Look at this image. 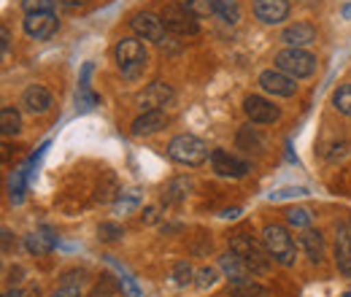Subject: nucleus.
<instances>
[{
  "instance_id": "nucleus-22",
  "label": "nucleus",
  "mask_w": 351,
  "mask_h": 297,
  "mask_svg": "<svg viewBox=\"0 0 351 297\" xmlns=\"http://www.w3.org/2000/svg\"><path fill=\"white\" fill-rule=\"evenodd\" d=\"M25 246H27L30 254H46V252L54 249V238L51 235H41V233H30L25 238Z\"/></svg>"
},
{
  "instance_id": "nucleus-39",
  "label": "nucleus",
  "mask_w": 351,
  "mask_h": 297,
  "mask_svg": "<svg viewBox=\"0 0 351 297\" xmlns=\"http://www.w3.org/2000/svg\"><path fill=\"white\" fill-rule=\"evenodd\" d=\"M146 222H157V209H146Z\"/></svg>"
},
{
  "instance_id": "nucleus-25",
  "label": "nucleus",
  "mask_w": 351,
  "mask_h": 297,
  "mask_svg": "<svg viewBox=\"0 0 351 297\" xmlns=\"http://www.w3.org/2000/svg\"><path fill=\"white\" fill-rule=\"evenodd\" d=\"M122 235H125V230H122V224H117V222H103V224L97 227V238L106 241V243L119 241Z\"/></svg>"
},
{
  "instance_id": "nucleus-20",
  "label": "nucleus",
  "mask_w": 351,
  "mask_h": 297,
  "mask_svg": "<svg viewBox=\"0 0 351 297\" xmlns=\"http://www.w3.org/2000/svg\"><path fill=\"white\" fill-rule=\"evenodd\" d=\"M214 14L219 16L221 22H227V25H238L241 5H238V0H214Z\"/></svg>"
},
{
  "instance_id": "nucleus-34",
  "label": "nucleus",
  "mask_w": 351,
  "mask_h": 297,
  "mask_svg": "<svg viewBox=\"0 0 351 297\" xmlns=\"http://www.w3.org/2000/svg\"><path fill=\"white\" fill-rule=\"evenodd\" d=\"M117 268H119V265H117ZM119 273H122V287H125V292H128L130 297H143L141 295V289H138V284L132 281L130 273H128V270H122V268H119Z\"/></svg>"
},
{
  "instance_id": "nucleus-32",
  "label": "nucleus",
  "mask_w": 351,
  "mask_h": 297,
  "mask_svg": "<svg viewBox=\"0 0 351 297\" xmlns=\"http://www.w3.org/2000/svg\"><path fill=\"white\" fill-rule=\"evenodd\" d=\"M195 278H197L195 284H197L200 289H208V287H214V284H217V270H214V268H200Z\"/></svg>"
},
{
  "instance_id": "nucleus-35",
  "label": "nucleus",
  "mask_w": 351,
  "mask_h": 297,
  "mask_svg": "<svg viewBox=\"0 0 351 297\" xmlns=\"http://www.w3.org/2000/svg\"><path fill=\"white\" fill-rule=\"evenodd\" d=\"M51 297H82V289L76 284H65V287H60Z\"/></svg>"
},
{
  "instance_id": "nucleus-23",
  "label": "nucleus",
  "mask_w": 351,
  "mask_h": 297,
  "mask_svg": "<svg viewBox=\"0 0 351 297\" xmlns=\"http://www.w3.org/2000/svg\"><path fill=\"white\" fill-rule=\"evenodd\" d=\"M332 106H335V111H341L343 117H351V84L338 86V92L332 95Z\"/></svg>"
},
{
  "instance_id": "nucleus-30",
  "label": "nucleus",
  "mask_w": 351,
  "mask_h": 297,
  "mask_svg": "<svg viewBox=\"0 0 351 297\" xmlns=\"http://www.w3.org/2000/svg\"><path fill=\"white\" fill-rule=\"evenodd\" d=\"M192 268L186 265V262H178L173 268V281L178 284V287H186V284H192Z\"/></svg>"
},
{
  "instance_id": "nucleus-10",
  "label": "nucleus",
  "mask_w": 351,
  "mask_h": 297,
  "mask_svg": "<svg viewBox=\"0 0 351 297\" xmlns=\"http://www.w3.org/2000/svg\"><path fill=\"white\" fill-rule=\"evenodd\" d=\"M211 165L214 170L224 176V178H243L246 173H249V163L246 160H241V157H235V154H230V152H224V149H214L211 152Z\"/></svg>"
},
{
  "instance_id": "nucleus-33",
  "label": "nucleus",
  "mask_w": 351,
  "mask_h": 297,
  "mask_svg": "<svg viewBox=\"0 0 351 297\" xmlns=\"http://www.w3.org/2000/svg\"><path fill=\"white\" fill-rule=\"evenodd\" d=\"M54 0H22L25 14H38V11H51Z\"/></svg>"
},
{
  "instance_id": "nucleus-5",
  "label": "nucleus",
  "mask_w": 351,
  "mask_h": 297,
  "mask_svg": "<svg viewBox=\"0 0 351 297\" xmlns=\"http://www.w3.org/2000/svg\"><path fill=\"white\" fill-rule=\"evenodd\" d=\"M114 57H117L119 71L132 79L146 65V46L141 41H135V38H122V41L114 46Z\"/></svg>"
},
{
  "instance_id": "nucleus-18",
  "label": "nucleus",
  "mask_w": 351,
  "mask_h": 297,
  "mask_svg": "<svg viewBox=\"0 0 351 297\" xmlns=\"http://www.w3.org/2000/svg\"><path fill=\"white\" fill-rule=\"evenodd\" d=\"M219 268L224 270V276H227L232 284H243V281H249V268L243 265V259L235 254V252L221 254Z\"/></svg>"
},
{
  "instance_id": "nucleus-16",
  "label": "nucleus",
  "mask_w": 351,
  "mask_h": 297,
  "mask_svg": "<svg viewBox=\"0 0 351 297\" xmlns=\"http://www.w3.org/2000/svg\"><path fill=\"white\" fill-rule=\"evenodd\" d=\"M22 106H25L30 114H44V111H49V106H51V95H49L46 86L30 84L25 89V95H22Z\"/></svg>"
},
{
  "instance_id": "nucleus-8",
  "label": "nucleus",
  "mask_w": 351,
  "mask_h": 297,
  "mask_svg": "<svg viewBox=\"0 0 351 297\" xmlns=\"http://www.w3.org/2000/svg\"><path fill=\"white\" fill-rule=\"evenodd\" d=\"M243 114H246L254 125H273V122H278L281 108L273 106L270 100L260 97V95H249V97L243 100Z\"/></svg>"
},
{
  "instance_id": "nucleus-36",
  "label": "nucleus",
  "mask_w": 351,
  "mask_h": 297,
  "mask_svg": "<svg viewBox=\"0 0 351 297\" xmlns=\"http://www.w3.org/2000/svg\"><path fill=\"white\" fill-rule=\"evenodd\" d=\"M0 36H3V54H8V41H11V36H8V27H3V30H0Z\"/></svg>"
},
{
  "instance_id": "nucleus-11",
  "label": "nucleus",
  "mask_w": 351,
  "mask_h": 297,
  "mask_svg": "<svg viewBox=\"0 0 351 297\" xmlns=\"http://www.w3.org/2000/svg\"><path fill=\"white\" fill-rule=\"evenodd\" d=\"M171 97H173L171 84H165V82H154V84H149L141 95H138V106H141L143 114H146V111H162V108L168 106Z\"/></svg>"
},
{
  "instance_id": "nucleus-43",
  "label": "nucleus",
  "mask_w": 351,
  "mask_h": 297,
  "mask_svg": "<svg viewBox=\"0 0 351 297\" xmlns=\"http://www.w3.org/2000/svg\"><path fill=\"white\" fill-rule=\"evenodd\" d=\"M343 297H351V292H349V295H343Z\"/></svg>"
},
{
  "instance_id": "nucleus-2",
  "label": "nucleus",
  "mask_w": 351,
  "mask_h": 297,
  "mask_svg": "<svg viewBox=\"0 0 351 297\" xmlns=\"http://www.w3.org/2000/svg\"><path fill=\"white\" fill-rule=\"evenodd\" d=\"M168 157L173 163L197 168V165H203L208 160V146L200 138H195L189 132H181V135H176L173 141L168 143Z\"/></svg>"
},
{
  "instance_id": "nucleus-27",
  "label": "nucleus",
  "mask_w": 351,
  "mask_h": 297,
  "mask_svg": "<svg viewBox=\"0 0 351 297\" xmlns=\"http://www.w3.org/2000/svg\"><path fill=\"white\" fill-rule=\"evenodd\" d=\"M311 219H313V213L308 211V209H289V211H287V222H289L292 227H308Z\"/></svg>"
},
{
  "instance_id": "nucleus-14",
  "label": "nucleus",
  "mask_w": 351,
  "mask_h": 297,
  "mask_svg": "<svg viewBox=\"0 0 351 297\" xmlns=\"http://www.w3.org/2000/svg\"><path fill=\"white\" fill-rule=\"evenodd\" d=\"M281 41L287 43V46L303 49V46H308V43L316 41V27H313L311 22H295V25L284 27V33H281Z\"/></svg>"
},
{
  "instance_id": "nucleus-4",
  "label": "nucleus",
  "mask_w": 351,
  "mask_h": 297,
  "mask_svg": "<svg viewBox=\"0 0 351 297\" xmlns=\"http://www.w3.org/2000/svg\"><path fill=\"white\" fill-rule=\"evenodd\" d=\"M276 68L289 73L292 79H306L316 71V57L306 51V49H295V46H287L284 51L276 54Z\"/></svg>"
},
{
  "instance_id": "nucleus-3",
  "label": "nucleus",
  "mask_w": 351,
  "mask_h": 297,
  "mask_svg": "<svg viewBox=\"0 0 351 297\" xmlns=\"http://www.w3.org/2000/svg\"><path fill=\"white\" fill-rule=\"evenodd\" d=\"M230 252H235V254L243 259V265L249 268V273H267V268H270L267 249L260 246L252 235H243V233L232 235L230 238Z\"/></svg>"
},
{
  "instance_id": "nucleus-17",
  "label": "nucleus",
  "mask_w": 351,
  "mask_h": 297,
  "mask_svg": "<svg viewBox=\"0 0 351 297\" xmlns=\"http://www.w3.org/2000/svg\"><path fill=\"white\" fill-rule=\"evenodd\" d=\"M165 122H168L165 111H146V114H141V117L132 122L130 132L135 135V138H141V135H152V132H157L160 128H165Z\"/></svg>"
},
{
  "instance_id": "nucleus-37",
  "label": "nucleus",
  "mask_w": 351,
  "mask_h": 297,
  "mask_svg": "<svg viewBox=\"0 0 351 297\" xmlns=\"http://www.w3.org/2000/svg\"><path fill=\"white\" fill-rule=\"evenodd\" d=\"M62 5H68V8H79V5H84L87 0H60Z\"/></svg>"
},
{
  "instance_id": "nucleus-31",
  "label": "nucleus",
  "mask_w": 351,
  "mask_h": 297,
  "mask_svg": "<svg viewBox=\"0 0 351 297\" xmlns=\"http://www.w3.org/2000/svg\"><path fill=\"white\" fill-rule=\"evenodd\" d=\"M306 195H308L306 187H287V189L270 192V200H289V198H306Z\"/></svg>"
},
{
  "instance_id": "nucleus-40",
  "label": "nucleus",
  "mask_w": 351,
  "mask_h": 297,
  "mask_svg": "<svg viewBox=\"0 0 351 297\" xmlns=\"http://www.w3.org/2000/svg\"><path fill=\"white\" fill-rule=\"evenodd\" d=\"M3 297H22V289H8V292H3Z\"/></svg>"
},
{
  "instance_id": "nucleus-6",
  "label": "nucleus",
  "mask_w": 351,
  "mask_h": 297,
  "mask_svg": "<svg viewBox=\"0 0 351 297\" xmlns=\"http://www.w3.org/2000/svg\"><path fill=\"white\" fill-rule=\"evenodd\" d=\"M162 25L176 36H195L197 33V16L184 3H168L160 14Z\"/></svg>"
},
{
  "instance_id": "nucleus-1",
  "label": "nucleus",
  "mask_w": 351,
  "mask_h": 297,
  "mask_svg": "<svg viewBox=\"0 0 351 297\" xmlns=\"http://www.w3.org/2000/svg\"><path fill=\"white\" fill-rule=\"evenodd\" d=\"M263 246L267 249L270 259H276V262L284 265V268L295 265V259H298L295 241H292V235L287 233V227H281V224H267V227H265Z\"/></svg>"
},
{
  "instance_id": "nucleus-41",
  "label": "nucleus",
  "mask_w": 351,
  "mask_h": 297,
  "mask_svg": "<svg viewBox=\"0 0 351 297\" xmlns=\"http://www.w3.org/2000/svg\"><path fill=\"white\" fill-rule=\"evenodd\" d=\"M343 16H351V5H346V8H343Z\"/></svg>"
},
{
  "instance_id": "nucleus-13",
  "label": "nucleus",
  "mask_w": 351,
  "mask_h": 297,
  "mask_svg": "<svg viewBox=\"0 0 351 297\" xmlns=\"http://www.w3.org/2000/svg\"><path fill=\"white\" fill-rule=\"evenodd\" d=\"M254 16L263 25H281L289 16L287 0H254Z\"/></svg>"
},
{
  "instance_id": "nucleus-42",
  "label": "nucleus",
  "mask_w": 351,
  "mask_h": 297,
  "mask_svg": "<svg viewBox=\"0 0 351 297\" xmlns=\"http://www.w3.org/2000/svg\"><path fill=\"white\" fill-rule=\"evenodd\" d=\"M349 230H351V219H349Z\"/></svg>"
},
{
  "instance_id": "nucleus-9",
  "label": "nucleus",
  "mask_w": 351,
  "mask_h": 297,
  "mask_svg": "<svg viewBox=\"0 0 351 297\" xmlns=\"http://www.w3.org/2000/svg\"><path fill=\"white\" fill-rule=\"evenodd\" d=\"M22 27H25V33H27L30 38H36V41H46V38H51V36L57 33L60 22H57L54 11H38V14H27Z\"/></svg>"
},
{
  "instance_id": "nucleus-26",
  "label": "nucleus",
  "mask_w": 351,
  "mask_h": 297,
  "mask_svg": "<svg viewBox=\"0 0 351 297\" xmlns=\"http://www.w3.org/2000/svg\"><path fill=\"white\" fill-rule=\"evenodd\" d=\"M232 297H267V289L260 287V284H254V281L249 278V281H243V284H235Z\"/></svg>"
},
{
  "instance_id": "nucleus-38",
  "label": "nucleus",
  "mask_w": 351,
  "mask_h": 297,
  "mask_svg": "<svg viewBox=\"0 0 351 297\" xmlns=\"http://www.w3.org/2000/svg\"><path fill=\"white\" fill-rule=\"evenodd\" d=\"M238 213H241V209H224V211H221V216H224V219H235Z\"/></svg>"
},
{
  "instance_id": "nucleus-7",
  "label": "nucleus",
  "mask_w": 351,
  "mask_h": 297,
  "mask_svg": "<svg viewBox=\"0 0 351 297\" xmlns=\"http://www.w3.org/2000/svg\"><path fill=\"white\" fill-rule=\"evenodd\" d=\"M130 27L143 38V41H152V43H165V25L157 14H149V11H138L132 14L130 19Z\"/></svg>"
},
{
  "instance_id": "nucleus-28",
  "label": "nucleus",
  "mask_w": 351,
  "mask_h": 297,
  "mask_svg": "<svg viewBox=\"0 0 351 297\" xmlns=\"http://www.w3.org/2000/svg\"><path fill=\"white\" fill-rule=\"evenodd\" d=\"M184 5H186L197 19L214 14V0H184Z\"/></svg>"
},
{
  "instance_id": "nucleus-29",
  "label": "nucleus",
  "mask_w": 351,
  "mask_h": 297,
  "mask_svg": "<svg viewBox=\"0 0 351 297\" xmlns=\"http://www.w3.org/2000/svg\"><path fill=\"white\" fill-rule=\"evenodd\" d=\"M186 187H189L186 178H176L173 184L168 187V192H165V203H178V200H184L186 192H178V189H186Z\"/></svg>"
},
{
  "instance_id": "nucleus-24",
  "label": "nucleus",
  "mask_w": 351,
  "mask_h": 297,
  "mask_svg": "<svg viewBox=\"0 0 351 297\" xmlns=\"http://www.w3.org/2000/svg\"><path fill=\"white\" fill-rule=\"evenodd\" d=\"M238 146H243V149H249V152H252V149L260 152V149H263V135L254 128H243L241 135H238Z\"/></svg>"
},
{
  "instance_id": "nucleus-15",
  "label": "nucleus",
  "mask_w": 351,
  "mask_h": 297,
  "mask_svg": "<svg viewBox=\"0 0 351 297\" xmlns=\"http://www.w3.org/2000/svg\"><path fill=\"white\" fill-rule=\"evenodd\" d=\"M335 265L343 276H351V230L349 227H338L335 235Z\"/></svg>"
},
{
  "instance_id": "nucleus-12",
  "label": "nucleus",
  "mask_w": 351,
  "mask_h": 297,
  "mask_svg": "<svg viewBox=\"0 0 351 297\" xmlns=\"http://www.w3.org/2000/svg\"><path fill=\"white\" fill-rule=\"evenodd\" d=\"M260 84H263L265 92H270V95H278V97H289V95H295V92H298V84H295V79H292L289 73L278 71V68L263 71V73H260Z\"/></svg>"
},
{
  "instance_id": "nucleus-19",
  "label": "nucleus",
  "mask_w": 351,
  "mask_h": 297,
  "mask_svg": "<svg viewBox=\"0 0 351 297\" xmlns=\"http://www.w3.org/2000/svg\"><path fill=\"white\" fill-rule=\"evenodd\" d=\"M300 246L306 249L311 262H322V257H324V238H322L319 230H308L306 227V233L300 235Z\"/></svg>"
},
{
  "instance_id": "nucleus-21",
  "label": "nucleus",
  "mask_w": 351,
  "mask_h": 297,
  "mask_svg": "<svg viewBox=\"0 0 351 297\" xmlns=\"http://www.w3.org/2000/svg\"><path fill=\"white\" fill-rule=\"evenodd\" d=\"M0 130H3V135H16L22 130V117L16 108H11V106L0 108Z\"/></svg>"
}]
</instances>
